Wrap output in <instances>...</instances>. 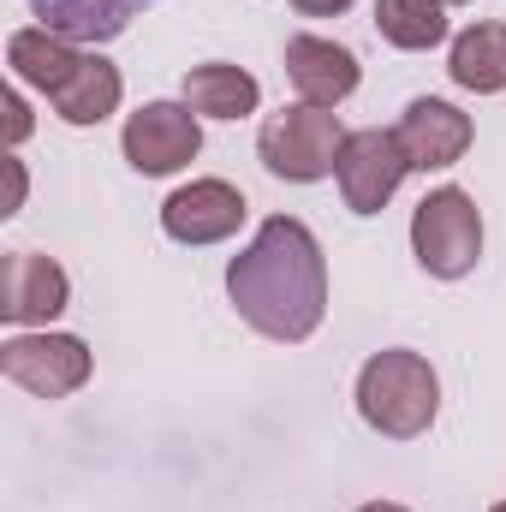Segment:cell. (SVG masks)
Segmentation results:
<instances>
[{"label": "cell", "mask_w": 506, "mask_h": 512, "mask_svg": "<svg viewBox=\"0 0 506 512\" xmlns=\"http://www.w3.org/2000/svg\"><path fill=\"white\" fill-rule=\"evenodd\" d=\"M245 227V191L227 179H191L161 203V233L173 245H221Z\"/></svg>", "instance_id": "8"}, {"label": "cell", "mask_w": 506, "mask_h": 512, "mask_svg": "<svg viewBox=\"0 0 506 512\" xmlns=\"http://www.w3.org/2000/svg\"><path fill=\"white\" fill-rule=\"evenodd\" d=\"M292 6H298L304 18H334V12H346L352 0H292Z\"/></svg>", "instance_id": "20"}, {"label": "cell", "mask_w": 506, "mask_h": 512, "mask_svg": "<svg viewBox=\"0 0 506 512\" xmlns=\"http://www.w3.org/2000/svg\"><path fill=\"white\" fill-rule=\"evenodd\" d=\"M411 251L423 262V274L435 280H465L483 256V209L471 191L441 185L411 209Z\"/></svg>", "instance_id": "3"}, {"label": "cell", "mask_w": 506, "mask_h": 512, "mask_svg": "<svg viewBox=\"0 0 506 512\" xmlns=\"http://www.w3.org/2000/svg\"><path fill=\"white\" fill-rule=\"evenodd\" d=\"M435 411H441V382L423 352L393 346L358 370V417L387 441H417L435 423Z\"/></svg>", "instance_id": "2"}, {"label": "cell", "mask_w": 506, "mask_h": 512, "mask_svg": "<svg viewBox=\"0 0 506 512\" xmlns=\"http://www.w3.org/2000/svg\"><path fill=\"white\" fill-rule=\"evenodd\" d=\"M441 6H465V0H441Z\"/></svg>", "instance_id": "23"}, {"label": "cell", "mask_w": 506, "mask_h": 512, "mask_svg": "<svg viewBox=\"0 0 506 512\" xmlns=\"http://www.w3.org/2000/svg\"><path fill=\"white\" fill-rule=\"evenodd\" d=\"M185 102L197 108V120H245V114L262 108V84H256L245 66L209 60V66H191L185 72Z\"/></svg>", "instance_id": "15"}, {"label": "cell", "mask_w": 506, "mask_h": 512, "mask_svg": "<svg viewBox=\"0 0 506 512\" xmlns=\"http://www.w3.org/2000/svg\"><path fill=\"white\" fill-rule=\"evenodd\" d=\"M78 60H84V48L66 42V36H54V30H42V24L12 30V42H6V66H12V78L30 84V90H42V96H54V90L72 78Z\"/></svg>", "instance_id": "14"}, {"label": "cell", "mask_w": 506, "mask_h": 512, "mask_svg": "<svg viewBox=\"0 0 506 512\" xmlns=\"http://www.w3.org/2000/svg\"><path fill=\"white\" fill-rule=\"evenodd\" d=\"M286 78H292L298 102H310V108H340V102L358 90L364 66H358V54H352L346 42L304 30V36L286 42Z\"/></svg>", "instance_id": "11"}, {"label": "cell", "mask_w": 506, "mask_h": 512, "mask_svg": "<svg viewBox=\"0 0 506 512\" xmlns=\"http://www.w3.org/2000/svg\"><path fill=\"white\" fill-rule=\"evenodd\" d=\"M227 298L262 340L298 346L328 316V262L298 215H268L256 239L227 262Z\"/></svg>", "instance_id": "1"}, {"label": "cell", "mask_w": 506, "mask_h": 512, "mask_svg": "<svg viewBox=\"0 0 506 512\" xmlns=\"http://www.w3.org/2000/svg\"><path fill=\"white\" fill-rule=\"evenodd\" d=\"M447 78L471 96H501L506 90V24H471L447 48Z\"/></svg>", "instance_id": "16"}, {"label": "cell", "mask_w": 506, "mask_h": 512, "mask_svg": "<svg viewBox=\"0 0 506 512\" xmlns=\"http://www.w3.org/2000/svg\"><path fill=\"white\" fill-rule=\"evenodd\" d=\"M120 149L143 179H167L179 167L197 161L203 149V126H197V108L191 102H143L120 131Z\"/></svg>", "instance_id": "6"}, {"label": "cell", "mask_w": 506, "mask_h": 512, "mask_svg": "<svg viewBox=\"0 0 506 512\" xmlns=\"http://www.w3.org/2000/svg\"><path fill=\"white\" fill-rule=\"evenodd\" d=\"M256 149H262V167H268L274 179H286V185H316V179H328V173L340 167L346 126H340L334 108L298 102V108H280V114L262 126Z\"/></svg>", "instance_id": "4"}, {"label": "cell", "mask_w": 506, "mask_h": 512, "mask_svg": "<svg viewBox=\"0 0 506 512\" xmlns=\"http://www.w3.org/2000/svg\"><path fill=\"white\" fill-rule=\"evenodd\" d=\"M489 512H506V501H495V507H489Z\"/></svg>", "instance_id": "22"}, {"label": "cell", "mask_w": 506, "mask_h": 512, "mask_svg": "<svg viewBox=\"0 0 506 512\" xmlns=\"http://www.w3.org/2000/svg\"><path fill=\"white\" fill-rule=\"evenodd\" d=\"M18 209H24V167L6 155V209L0 215H18Z\"/></svg>", "instance_id": "19"}, {"label": "cell", "mask_w": 506, "mask_h": 512, "mask_svg": "<svg viewBox=\"0 0 506 512\" xmlns=\"http://www.w3.org/2000/svg\"><path fill=\"white\" fill-rule=\"evenodd\" d=\"M149 0H30V12L42 18V30L66 36V42H114L126 36V24Z\"/></svg>", "instance_id": "13"}, {"label": "cell", "mask_w": 506, "mask_h": 512, "mask_svg": "<svg viewBox=\"0 0 506 512\" xmlns=\"http://www.w3.org/2000/svg\"><path fill=\"white\" fill-rule=\"evenodd\" d=\"M405 173H411V161H405V149H399L393 131H381V126L346 131L334 179H340V197H346L352 215H381L393 203V191L405 185Z\"/></svg>", "instance_id": "7"}, {"label": "cell", "mask_w": 506, "mask_h": 512, "mask_svg": "<svg viewBox=\"0 0 506 512\" xmlns=\"http://www.w3.org/2000/svg\"><path fill=\"white\" fill-rule=\"evenodd\" d=\"M376 30L381 42H393L405 54L441 48L447 42V6L441 0H376Z\"/></svg>", "instance_id": "17"}, {"label": "cell", "mask_w": 506, "mask_h": 512, "mask_svg": "<svg viewBox=\"0 0 506 512\" xmlns=\"http://www.w3.org/2000/svg\"><path fill=\"white\" fill-rule=\"evenodd\" d=\"M0 370H6V382L24 387V393H36V399H66V393H78V387L90 382V346L78 340V334H12L6 346H0Z\"/></svg>", "instance_id": "5"}, {"label": "cell", "mask_w": 506, "mask_h": 512, "mask_svg": "<svg viewBox=\"0 0 506 512\" xmlns=\"http://www.w3.org/2000/svg\"><path fill=\"white\" fill-rule=\"evenodd\" d=\"M72 304V280L54 256L36 251H12L6 274H0V316L12 328H48L60 310Z\"/></svg>", "instance_id": "10"}, {"label": "cell", "mask_w": 506, "mask_h": 512, "mask_svg": "<svg viewBox=\"0 0 506 512\" xmlns=\"http://www.w3.org/2000/svg\"><path fill=\"white\" fill-rule=\"evenodd\" d=\"M399 149H405V161H411V173H441V167H459L465 161V149H471V114H459L453 102H441V96H417L405 114H399Z\"/></svg>", "instance_id": "9"}, {"label": "cell", "mask_w": 506, "mask_h": 512, "mask_svg": "<svg viewBox=\"0 0 506 512\" xmlns=\"http://www.w3.org/2000/svg\"><path fill=\"white\" fill-rule=\"evenodd\" d=\"M358 512H405L399 501H370V507H358Z\"/></svg>", "instance_id": "21"}, {"label": "cell", "mask_w": 506, "mask_h": 512, "mask_svg": "<svg viewBox=\"0 0 506 512\" xmlns=\"http://www.w3.org/2000/svg\"><path fill=\"white\" fill-rule=\"evenodd\" d=\"M24 137H30V102H24L18 90H6V143L18 149Z\"/></svg>", "instance_id": "18"}, {"label": "cell", "mask_w": 506, "mask_h": 512, "mask_svg": "<svg viewBox=\"0 0 506 512\" xmlns=\"http://www.w3.org/2000/svg\"><path fill=\"white\" fill-rule=\"evenodd\" d=\"M120 96H126V78H120V66H108L102 54H84L78 66H72V78L48 96V108L66 120V126H102L114 108H120Z\"/></svg>", "instance_id": "12"}]
</instances>
